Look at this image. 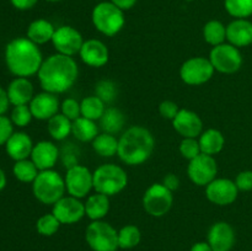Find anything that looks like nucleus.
<instances>
[{
	"instance_id": "1",
	"label": "nucleus",
	"mask_w": 252,
	"mask_h": 251,
	"mask_svg": "<svg viewBox=\"0 0 252 251\" xmlns=\"http://www.w3.org/2000/svg\"><path fill=\"white\" fill-rule=\"evenodd\" d=\"M37 75L42 90L58 95L76 83L79 68L73 57L57 53L43 61Z\"/></svg>"
},
{
	"instance_id": "2",
	"label": "nucleus",
	"mask_w": 252,
	"mask_h": 251,
	"mask_svg": "<svg viewBox=\"0 0 252 251\" xmlns=\"http://www.w3.org/2000/svg\"><path fill=\"white\" fill-rule=\"evenodd\" d=\"M5 63L10 73L15 76L30 78L38 73L43 58L36 43L27 37H17L5 47Z\"/></svg>"
},
{
	"instance_id": "3",
	"label": "nucleus",
	"mask_w": 252,
	"mask_h": 251,
	"mask_svg": "<svg viewBox=\"0 0 252 251\" xmlns=\"http://www.w3.org/2000/svg\"><path fill=\"white\" fill-rule=\"evenodd\" d=\"M155 139L149 129L142 126H132L118 139V157L126 165H142L152 157Z\"/></svg>"
},
{
	"instance_id": "4",
	"label": "nucleus",
	"mask_w": 252,
	"mask_h": 251,
	"mask_svg": "<svg viewBox=\"0 0 252 251\" xmlns=\"http://www.w3.org/2000/svg\"><path fill=\"white\" fill-rule=\"evenodd\" d=\"M65 181L57 171L44 170L39 171L32 182V192L34 198L43 204H52L58 202L65 193Z\"/></svg>"
},
{
	"instance_id": "5",
	"label": "nucleus",
	"mask_w": 252,
	"mask_h": 251,
	"mask_svg": "<svg viewBox=\"0 0 252 251\" xmlns=\"http://www.w3.org/2000/svg\"><path fill=\"white\" fill-rule=\"evenodd\" d=\"M91 20L95 29L107 37H113L122 31L126 24L125 11L111 1H101L93 9Z\"/></svg>"
},
{
	"instance_id": "6",
	"label": "nucleus",
	"mask_w": 252,
	"mask_h": 251,
	"mask_svg": "<svg viewBox=\"0 0 252 251\" xmlns=\"http://www.w3.org/2000/svg\"><path fill=\"white\" fill-rule=\"evenodd\" d=\"M93 174L94 189L108 197L121 193L128 185L127 172L116 164L101 165Z\"/></svg>"
},
{
	"instance_id": "7",
	"label": "nucleus",
	"mask_w": 252,
	"mask_h": 251,
	"mask_svg": "<svg viewBox=\"0 0 252 251\" xmlns=\"http://www.w3.org/2000/svg\"><path fill=\"white\" fill-rule=\"evenodd\" d=\"M85 240L93 251H116L120 248L118 231L103 220H94L89 224Z\"/></svg>"
},
{
	"instance_id": "8",
	"label": "nucleus",
	"mask_w": 252,
	"mask_h": 251,
	"mask_svg": "<svg viewBox=\"0 0 252 251\" xmlns=\"http://www.w3.org/2000/svg\"><path fill=\"white\" fill-rule=\"evenodd\" d=\"M143 208L149 216L159 217L169 213L174 203V194L162 184L150 185L143 196Z\"/></svg>"
},
{
	"instance_id": "9",
	"label": "nucleus",
	"mask_w": 252,
	"mask_h": 251,
	"mask_svg": "<svg viewBox=\"0 0 252 251\" xmlns=\"http://www.w3.org/2000/svg\"><path fill=\"white\" fill-rule=\"evenodd\" d=\"M209 61L214 70L223 74H234L243 65V56L238 47L230 43H221L212 48Z\"/></svg>"
},
{
	"instance_id": "10",
	"label": "nucleus",
	"mask_w": 252,
	"mask_h": 251,
	"mask_svg": "<svg viewBox=\"0 0 252 251\" xmlns=\"http://www.w3.org/2000/svg\"><path fill=\"white\" fill-rule=\"evenodd\" d=\"M214 71L209 58L192 57L180 68V78L187 85L198 86L208 83L213 78Z\"/></svg>"
},
{
	"instance_id": "11",
	"label": "nucleus",
	"mask_w": 252,
	"mask_h": 251,
	"mask_svg": "<svg viewBox=\"0 0 252 251\" xmlns=\"http://www.w3.org/2000/svg\"><path fill=\"white\" fill-rule=\"evenodd\" d=\"M65 188L69 196L75 198H84L94 188V174L84 165H75L66 169Z\"/></svg>"
},
{
	"instance_id": "12",
	"label": "nucleus",
	"mask_w": 252,
	"mask_h": 251,
	"mask_svg": "<svg viewBox=\"0 0 252 251\" xmlns=\"http://www.w3.org/2000/svg\"><path fill=\"white\" fill-rule=\"evenodd\" d=\"M218 174V164L214 157L207 154H199L194 159L189 160L187 166V175L194 185L206 187L217 179Z\"/></svg>"
},
{
	"instance_id": "13",
	"label": "nucleus",
	"mask_w": 252,
	"mask_h": 251,
	"mask_svg": "<svg viewBox=\"0 0 252 251\" xmlns=\"http://www.w3.org/2000/svg\"><path fill=\"white\" fill-rule=\"evenodd\" d=\"M84 42L85 41L83 38V34L75 27L68 26V25L56 29L53 38H52V43H53L56 51L59 54L69 57L79 54Z\"/></svg>"
},
{
	"instance_id": "14",
	"label": "nucleus",
	"mask_w": 252,
	"mask_h": 251,
	"mask_svg": "<svg viewBox=\"0 0 252 251\" xmlns=\"http://www.w3.org/2000/svg\"><path fill=\"white\" fill-rule=\"evenodd\" d=\"M239 188L230 179H214L206 186V197L217 206H229L238 198Z\"/></svg>"
},
{
	"instance_id": "15",
	"label": "nucleus",
	"mask_w": 252,
	"mask_h": 251,
	"mask_svg": "<svg viewBox=\"0 0 252 251\" xmlns=\"http://www.w3.org/2000/svg\"><path fill=\"white\" fill-rule=\"evenodd\" d=\"M52 213L61 224H74L85 217V204L73 196H64L53 204Z\"/></svg>"
},
{
	"instance_id": "16",
	"label": "nucleus",
	"mask_w": 252,
	"mask_h": 251,
	"mask_svg": "<svg viewBox=\"0 0 252 251\" xmlns=\"http://www.w3.org/2000/svg\"><path fill=\"white\" fill-rule=\"evenodd\" d=\"M174 129L182 138H198L203 132V122L196 112L182 108L172 120Z\"/></svg>"
},
{
	"instance_id": "17",
	"label": "nucleus",
	"mask_w": 252,
	"mask_h": 251,
	"mask_svg": "<svg viewBox=\"0 0 252 251\" xmlns=\"http://www.w3.org/2000/svg\"><path fill=\"white\" fill-rule=\"evenodd\" d=\"M29 106L33 118L39 121L51 120L61 108V103L56 94L47 93V91L34 95Z\"/></svg>"
},
{
	"instance_id": "18",
	"label": "nucleus",
	"mask_w": 252,
	"mask_h": 251,
	"mask_svg": "<svg viewBox=\"0 0 252 251\" xmlns=\"http://www.w3.org/2000/svg\"><path fill=\"white\" fill-rule=\"evenodd\" d=\"M207 239L213 251H230L235 244V231L226 221H217L209 229Z\"/></svg>"
},
{
	"instance_id": "19",
	"label": "nucleus",
	"mask_w": 252,
	"mask_h": 251,
	"mask_svg": "<svg viewBox=\"0 0 252 251\" xmlns=\"http://www.w3.org/2000/svg\"><path fill=\"white\" fill-rule=\"evenodd\" d=\"M79 56L86 65L91 66V68H101L107 64L110 52L102 41L91 38L84 42L83 47L79 52Z\"/></svg>"
},
{
	"instance_id": "20",
	"label": "nucleus",
	"mask_w": 252,
	"mask_h": 251,
	"mask_svg": "<svg viewBox=\"0 0 252 251\" xmlns=\"http://www.w3.org/2000/svg\"><path fill=\"white\" fill-rule=\"evenodd\" d=\"M59 157H61V153L54 143L49 140H41L33 145L30 157L39 171H44V170L53 169Z\"/></svg>"
},
{
	"instance_id": "21",
	"label": "nucleus",
	"mask_w": 252,
	"mask_h": 251,
	"mask_svg": "<svg viewBox=\"0 0 252 251\" xmlns=\"http://www.w3.org/2000/svg\"><path fill=\"white\" fill-rule=\"evenodd\" d=\"M226 39L230 44L248 47L252 44V22L248 19H235L226 26Z\"/></svg>"
},
{
	"instance_id": "22",
	"label": "nucleus",
	"mask_w": 252,
	"mask_h": 251,
	"mask_svg": "<svg viewBox=\"0 0 252 251\" xmlns=\"http://www.w3.org/2000/svg\"><path fill=\"white\" fill-rule=\"evenodd\" d=\"M33 145L31 137L27 133L14 132L5 144V150L12 160L19 161L31 157Z\"/></svg>"
},
{
	"instance_id": "23",
	"label": "nucleus",
	"mask_w": 252,
	"mask_h": 251,
	"mask_svg": "<svg viewBox=\"0 0 252 251\" xmlns=\"http://www.w3.org/2000/svg\"><path fill=\"white\" fill-rule=\"evenodd\" d=\"M6 94L7 97H9L10 105H29L34 96L33 85L29 80V78H19V76H16L7 86Z\"/></svg>"
},
{
	"instance_id": "24",
	"label": "nucleus",
	"mask_w": 252,
	"mask_h": 251,
	"mask_svg": "<svg viewBox=\"0 0 252 251\" xmlns=\"http://www.w3.org/2000/svg\"><path fill=\"white\" fill-rule=\"evenodd\" d=\"M54 32H56V27L52 22L46 19H37L27 27V38L36 43L37 46L46 44L52 42Z\"/></svg>"
},
{
	"instance_id": "25",
	"label": "nucleus",
	"mask_w": 252,
	"mask_h": 251,
	"mask_svg": "<svg viewBox=\"0 0 252 251\" xmlns=\"http://www.w3.org/2000/svg\"><path fill=\"white\" fill-rule=\"evenodd\" d=\"M198 142L201 152L203 154L214 157L223 150L224 145H225V138L220 130L216 129V128H209V129L202 132Z\"/></svg>"
},
{
	"instance_id": "26",
	"label": "nucleus",
	"mask_w": 252,
	"mask_h": 251,
	"mask_svg": "<svg viewBox=\"0 0 252 251\" xmlns=\"http://www.w3.org/2000/svg\"><path fill=\"white\" fill-rule=\"evenodd\" d=\"M85 216L91 220H102L110 212V198L102 193H96L89 196L85 203Z\"/></svg>"
},
{
	"instance_id": "27",
	"label": "nucleus",
	"mask_w": 252,
	"mask_h": 251,
	"mask_svg": "<svg viewBox=\"0 0 252 251\" xmlns=\"http://www.w3.org/2000/svg\"><path fill=\"white\" fill-rule=\"evenodd\" d=\"M98 121H100V128L103 132L115 135L125 127L126 116L120 108L107 107L103 112L102 117Z\"/></svg>"
},
{
	"instance_id": "28",
	"label": "nucleus",
	"mask_w": 252,
	"mask_h": 251,
	"mask_svg": "<svg viewBox=\"0 0 252 251\" xmlns=\"http://www.w3.org/2000/svg\"><path fill=\"white\" fill-rule=\"evenodd\" d=\"M71 133L79 142H93L98 135V127L96 125V121L89 120V118L80 116L78 120L73 121Z\"/></svg>"
},
{
	"instance_id": "29",
	"label": "nucleus",
	"mask_w": 252,
	"mask_h": 251,
	"mask_svg": "<svg viewBox=\"0 0 252 251\" xmlns=\"http://www.w3.org/2000/svg\"><path fill=\"white\" fill-rule=\"evenodd\" d=\"M71 126H73V121L65 117L63 113H57L51 120H48L47 129H48L49 135L54 140L62 142V140L66 139L71 133Z\"/></svg>"
},
{
	"instance_id": "30",
	"label": "nucleus",
	"mask_w": 252,
	"mask_h": 251,
	"mask_svg": "<svg viewBox=\"0 0 252 251\" xmlns=\"http://www.w3.org/2000/svg\"><path fill=\"white\" fill-rule=\"evenodd\" d=\"M91 143L96 154L102 157H112L118 153V139L110 133H101Z\"/></svg>"
},
{
	"instance_id": "31",
	"label": "nucleus",
	"mask_w": 252,
	"mask_h": 251,
	"mask_svg": "<svg viewBox=\"0 0 252 251\" xmlns=\"http://www.w3.org/2000/svg\"><path fill=\"white\" fill-rule=\"evenodd\" d=\"M203 38L213 47L225 43L226 26L219 20H211L203 27Z\"/></svg>"
},
{
	"instance_id": "32",
	"label": "nucleus",
	"mask_w": 252,
	"mask_h": 251,
	"mask_svg": "<svg viewBox=\"0 0 252 251\" xmlns=\"http://www.w3.org/2000/svg\"><path fill=\"white\" fill-rule=\"evenodd\" d=\"M105 105L106 103L96 95L88 96V97L83 98L80 102L81 116L93 121L100 120L106 110Z\"/></svg>"
},
{
	"instance_id": "33",
	"label": "nucleus",
	"mask_w": 252,
	"mask_h": 251,
	"mask_svg": "<svg viewBox=\"0 0 252 251\" xmlns=\"http://www.w3.org/2000/svg\"><path fill=\"white\" fill-rule=\"evenodd\" d=\"M12 172L19 181L25 182V184H30V182L32 184L38 175L39 170L37 169V166L31 159H24L15 161Z\"/></svg>"
},
{
	"instance_id": "34",
	"label": "nucleus",
	"mask_w": 252,
	"mask_h": 251,
	"mask_svg": "<svg viewBox=\"0 0 252 251\" xmlns=\"http://www.w3.org/2000/svg\"><path fill=\"white\" fill-rule=\"evenodd\" d=\"M142 233L133 224H127L118 230V245L121 249H133L140 243Z\"/></svg>"
},
{
	"instance_id": "35",
	"label": "nucleus",
	"mask_w": 252,
	"mask_h": 251,
	"mask_svg": "<svg viewBox=\"0 0 252 251\" xmlns=\"http://www.w3.org/2000/svg\"><path fill=\"white\" fill-rule=\"evenodd\" d=\"M224 7L235 19H248L252 16V0H224Z\"/></svg>"
},
{
	"instance_id": "36",
	"label": "nucleus",
	"mask_w": 252,
	"mask_h": 251,
	"mask_svg": "<svg viewBox=\"0 0 252 251\" xmlns=\"http://www.w3.org/2000/svg\"><path fill=\"white\" fill-rule=\"evenodd\" d=\"M95 95L105 103H112L118 96V88L115 81L110 79H102L95 85Z\"/></svg>"
},
{
	"instance_id": "37",
	"label": "nucleus",
	"mask_w": 252,
	"mask_h": 251,
	"mask_svg": "<svg viewBox=\"0 0 252 251\" xmlns=\"http://www.w3.org/2000/svg\"><path fill=\"white\" fill-rule=\"evenodd\" d=\"M61 221L56 218L53 213H47L39 217L36 223V229L38 234L43 236H52L59 230Z\"/></svg>"
},
{
	"instance_id": "38",
	"label": "nucleus",
	"mask_w": 252,
	"mask_h": 251,
	"mask_svg": "<svg viewBox=\"0 0 252 251\" xmlns=\"http://www.w3.org/2000/svg\"><path fill=\"white\" fill-rule=\"evenodd\" d=\"M32 118H33V116H32L29 105L14 106L11 111V116H10V120L14 123V126L21 128L29 126L31 123Z\"/></svg>"
},
{
	"instance_id": "39",
	"label": "nucleus",
	"mask_w": 252,
	"mask_h": 251,
	"mask_svg": "<svg viewBox=\"0 0 252 251\" xmlns=\"http://www.w3.org/2000/svg\"><path fill=\"white\" fill-rule=\"evenodd\" d=\"M180 153L189 161L198 157L199 154H202L198 139L197 138H184L180 143Z\"/></svg>"
},
{
	"instance_id": "40",
	"label": "nucleus",
	"mask_w": 252,
	"mask_h": 251,
	"mask_svg": "<svg viewBox=\"0 0 252 251\" xmlns=\"http://www.w3.org/2000/svg\"><path fill=\"white\" fill-rule=\"evenodd\" d=\"M61 113H63L65 117H68L70 121L78 120L81 116V107L80 102L75 98H65L61 105Z\"/></svg>"
},
{
	"instance_id": "41",
	"label": "nucleus",
	"mask_w": 252,
	"mask_h": 251,
	"mask_svg": "<svg viewBox=\"0 0 252 251\" xmlns=\"http://www.w3.org/2000/svg\"><path fill=\"white\" fill-rule=\"evenodd\" d=\"M62 161L63 165L69 169L71 166H75L79 164V149L74 144H65L64 148L62 149L61 153Z\"/></svg>"
},
{
	"instance_id": "42",
	"label": "nucleus",
	"mask_w": 252,
	"mask_h": 251,
	"mask_svg": "<svg viewBox=\"0 0 252 251\" xmlns=\"http://www.w3.org/2000/svg\"><path fill=\"white\" fill-rule=\"evenodd\" d=\"M12 133H14V123L6 116H0V147L6 144Z\"/></svg>"
},
{
	"instance_id": "43",
	"label": "nucleus",
	"mask_w": 252,
	"mask_h": 251,
	"mask_svg": "<svg viewBox=\"0 0 252 251\" xmlns=\"http://www.w3.org/2000/svg\"><path fill=\"white\" fill-rule=\"evenodd\" d=\"M179 111V105L171 100H165L159 105V112L161 115V117L165 118V120L172 121L176 117Z\"/></svg>"
},
{
	"instance_id": "44",
	"label": "nucleus",
	"mask_w": 252,
	"mask_h": 251,
	"mask_svg": "<svg viewBox=\"0 0 252 251\" xmlns=\"http://www.w3.org/2000/svg\"><path fill=\"white\" fill-rule=\"evenodd\" d=\"M235 184L239 191H252V171L245 170V171L239 172L235 179Z\"/></svg>"
},
{
	"instance_id": "45",
	"label": "nucleus",
	"mask_w": 252,
	"mask_h": 251,
	"mask_svg": "<svg viewBox=\"0 0 252 251\" xmlns=\"http://www.w3.org/2000/svg\"><path fill=\"white\" fill-rule=\"evenodd\" d=\"M161 184L164 185L166 188H169L170 191L174 192L180 187V179L179 176H176L175 174H171V172H170V174H167L166 176H164Z\"/></svg>"
},
{
	"instance_id": "46",
	"label": "nucleus",
	"mask_w": 252,
	"mask_h": 251,
	"mask_svg": "<svg viewBox=\"0 0 252 251\" xmlns=\"http://www.w3.org/2000/svg\"><path fill=\"white\" fill-rule=\"evenodd\" d=\"M10 2L17 10H30L38 2V0H10Z\"/></svg>"
},
{
	"instance_id": "47",
	"label": "nucleus",
	"mask_w": 252,
	"mask_h": 251,
	"mask_svg": "<svg viewBox=\"0 0 252 251\" xmlns=\"http://www.w3.org/2000/svg\"><path fill=\"white\" fill-rule=\"evenodd\" d=\"M9 105L10 101L9 97H7L6 90H4V89L0 86V116H2L6 112L7 108H9Z\"/></svg>"
},
{
	"instance_id": "48",
	"label": "nucleus",
	"mask_w": 252,
	"mask_h": 251,
	"mask_svg": "<svg viewBox=\"0 0 252 251\" xmlns=\"http://www.w3.org/2000/svg\"><path fill=\"white\" fill-rule=\"evenodd\" d=\"M110 1L113 2L116 6L120 7L123 11L130 10L135 4H137V0H110Z\"/></svg>"
},
{
	"instance_id": "49",
	"label": "nucleus",
	"mask_w": 252,
	"mask_h": 251,
	"mask_svg": "<svg viewBox=\"0 0 252 251\" xmlns=\"http://www.w3.org/2000/svg\"><path fill=\"white\" fill-rule=\"evenodd\" d=\"M189 251H213L212 250L211 245L208 244V241H198V243L193 244Z\"/></svg>"
},
{
	"instance_id": "50",
	"label": "nucleus",
	"mask_w": 252,
	"mask_h": 251,
	"mask_svg": "<svg viewBox=\"0 0 252 251\" xmlns=\"http://www.w3.org/2000/svg\"><path fill=\"white\" fill-rule=\"evenodd\" d=\"M6 186V175H5L4 170L0 167V192L5 188Z\"/></svg>"
},
{
	"instance_id": "51",
	"label": "nucleus",
	"mask_w": 252,
	"mask_h": 251,
	"mask_svg": "<svg viewBox=\"0 0 252 251\" xmlns=\"http://www.w3.org/2000/svg\"><path fill=\"white\" fill-rule=\"evenodd\" d=\"M46 1H49V2H59V1H63V0H46Z\"/></svg>"
}]
</instances>
